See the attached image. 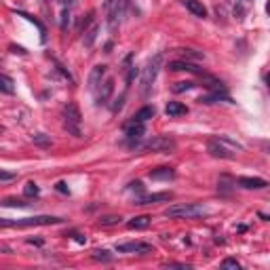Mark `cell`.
Returning <instances> with one entry per match:
<instances>
[{"mask_svg":"<svg viewBox=\"0 0 270 270\" xmlns=\"http://www.w3.org/2000/svg\"><path fill=\"white\" fill-rule=\"evenodd\" d=\"M207 150H209L211 157H215V159L233 161V159H237V152L243 150V146L237 144V141H233L230 137L220 135V137H211L207 141Z\"/></svg>","mask_w":270,"mask_h":270,"instance_id":"1","label":"cell"},{"mask_svg":"<svg viewBox=\"0 0 270 270\" xmlns=\"http://www.w3.org/2000/svg\"><path fill=\"white\" fill-rule=\"evenodd\" d=\"M205 213H207V207H203L199 203L171 205L169 209H165L167 217H177V220H195V217H203Z\"/></svg>","mask_w":270,"mask_h":270,"instance_id":"2","label":"cell"},{"mask_svg":"<svg viewBox=\"0 0 270 270\" xmlns=\"http://www.w3.org/2000/svg\"><path fill=\"white\" fill-rule=\"evenodd\" d=\"M61 224V217L55 215H34L21 220H0V228H28V226H53Z\"/></svg>","mask_w":270,"mask_h":270,"instance_id":"3","label":"cell"},{"mask_svg":"<svg viewBox=\"0 0 270 270\" xmlns=\"http://www.w3.org/2000/svg\"><path fill=\"white\" fill-rule=\"evenodd\" d=\"M161 66H163V53H157L146 63L144 72H141V93H144V95L150 93V89H152L154 81H157V76H159Z\"/></svg>","mask_w":270,"mask_h":270,"instance_id":"4","label":"cell"},{"mask_svg":"<svg viewBox=\"0 0 270 270\" xmlns=\"http://www.w3.org/2000/svg\"><path fill=\"white\" fill-rule=\"evenodd\" d=\"M81 123H83V114L79 110V106L70 101V104L63 108V127L68 129V133H72L74 137H81L83 131H81Z\"/></svg>","mask_w":270,"mask_h":270,"instance_id":"5","label":"cell"},{"mask_svg":"<svg viewBox=\"0 0 270 270\" xmlns=\"http://www.w3.org/2000/svg\"><path fill=\"white\" fill-rule=\"evenodd\" d=\"M135 150H146V152H163V154H169L175 150V141L171 137H165V135H157L144 144H133Z\"/></svg>","mask_w":270,"mask_h":270,"instance_id":"6","label":"cell"},{"mask_svg":"<svg viewBox=\"0 0 270 270\" xmlns=\"http://www.w3.org/2000/svg\"><path fill=\"white\" fill-rule=\"evenodd\" d=\"M106 15H108V25L114 32L121 25L123 17H125V9H127V0H106L104 3Z\"/></svg>","mask_w":270,"mask_h":270,"instance_id":"7","label":"cell"},{"mask_svg":"<svg viewBox=\"0 0 270 270\" xmlns=\"http://www.w3.org/2000/svg\"><path fill=\"white\" fill-rule=\"evenodd\" d=\"M119 253H152L154 247L150 243L144 241H131V243H123V245H117Z\"/></svg>","mask_w":270,"mask_h":270,"instance_id":"8","label":"cell"},{"mask_svg":"<svg viewBox=\"0 0 270 270\" xmlns=\"http://www.w3.org/2000/svg\"><path fill=\"white\" fill-rule=\"evenodd\" d=\"M169 70L171 72H190V74H197V76H205V72L195 66V63H190L186 59H175V61H169Z\"/></svg>","mask_w":270,"mask_h":270,"instance_id":"9","label":"cell"},{"mask_svg":"<svg viewBox=\"0 0 270 270\" xmlns=\"http://www.w3.org/2000/svg\"><path fill=\"white\" fill-rule=\"evenodd\" d=\"M144 133H146L144 123H129L125 127V135H127V139H129V141H133V144L137 139L144 137Z\"/></svg>","mask_w":270,"mask_h":270,"instance_id":"10","label":"cell"},{"mask_svg":"<svg viewBox=\"0 0 270 270\" xmlns=\"http://www.w3.org/2000/svg\"><path fill=\"white\" fill-rule=\"evenodd\" d=\"M104 76H106V66H95L91 70V74H89V89H91V91H97L101 81H104Z\"/></svg>","mask_w":270,"mask_h":270,"instance_id":"11","label":"cell"},{"mask_svg":"<svg viewBox=\"0 0 270 270\" xmlns=\"http://www.w3.org/2000/svg\"><path fill=\"white\" fill-rule=\"evenodd\" d=\"M101 89H99V93H97V104H108V99H110V95H112V91H114V79H106V81H101V85H99Z\"/></svg>","mask_w":270,"mask_h":270,"instance_id":"12","label":"cell"},{"mask_svg":"<svg viewBox=\"0 0 270 270\" xmlns=\"http://www.w3.org/2000/svg\"><path fill=\"white\" fill-rule=\"evenodd\" d=\"M239 186L247 188V190H264L268 186V182L262 177H239Z\"/></svg>","mask_w":270,"mask_h":270,"instance_id":"13","label":"cell"},{"mask_svg":"<svg viewBox=\"0 0 270 270\" xmlns=\"http://www.w3.org/2000/svg\"><path fill=\"white\" fill-rule=\"evenodd\" d=\"M184 7H186L195 17H207V7H205L201 0H184Z\"/></svg>","mask_w":270,"mask_h":270,"instance_id":"14","label":"cell"},{"mask_svg":"<svg viewBox=\"0 0 270 270\" xmlns=\"http://www.w3.org/2000/svg\"><path fill=\"white\" fill-rule=\"evenodd\" d=\"M154 114H157V110H154V106H144V108H139L135 114H133V119H131V123H146V121H150Z\"/></svg>","mask_w":270,"mask_h":270,"instance_id":"15","label":"cell"},{"mask_svg":"<svg viewBox=\"0 0 270 270\" xmlns=\"http://www.w3.org/2000/svg\"><path fill=\"white\" fill-rule=\"evenodd\" d=\"M165 112H167V117L175 119V117H184V114H188V108L184 104H179V101H169L167 108H165Z\"/></svg>","mask_w":270,"mask_h":270,"instance_id":"16","label":"cell"},{"mask_svg":"<svg viewBox=\"0 0 270 270\" xmlns=\"http://www.w3.org/2000/svg\"><path fill=\"white\" fill-rule=\"evenodd\" d=\"M150 177L152 179H173L175 177V171L171 169V167H159V169H154V171H150Z\"/></svg>","mask_w":270,"mask_h":270,"instance_id":"17","label":"cell"},{"mask_svg":"<svg viewBox=\"0 0 270 270\" xmlns=\"http://www.w3.org/2000/svg\"><path fill=\"white\" fill-rule=\"evenodd\" d=\"M171 199V192H161V195H150V197H141L135 201V205H150V203H157V201H169Z\"/></svg>","mask_w":270,"mask_h":270,"instance_id":"18","label":"cell"},{"mask_svg":"<svg viewBox=\"0 0 270 270\" xmlns=\"http://www.w3.org/2000/svg\"><path fill=\"white\" fill-rule=\"evenodd\" d=\"M230 101V97L224 93V91H211L209 95H205V97H201L199 101H203V104H215V101Z\"/></svg>","mask_w":270,"mask_h":270,"instance_id":"19","label":"cell"},{"mask_svg":"<svg viewBox=\"0 0 270 270\" xmlns=\"http://www.w3.org/2000/svg\"><path fill=\"white\" fill-rule=\"evenodd\" d=\"M0 91H3V93H9V95L15 93V83H13L11 76L0 74Z\"/></svg>","mask_w":270,"mask_h":270,"instance_id":"20","label":"cell"},{"mask_svg":"<svg viewBox=\"0 0 270 270\" xmlns=\"http://www.w3.org/2000/svg\"><path fill=\"white\" fill-rule=\"evenodd\" d=\"M131 230H144V228H148L150 226V217L148 215H139V217H133V220L127 224Z\"/></svg>","mask_w":270,"mask_h":270,"instance_id":"21","label":"cell"},{"mask_svg":"<svg viewBox=\"0 0 270 270\" xmlns=\"http://www.w3.org/2000/svg\"><path fill=\"white\" fill-rule=\"evenodd\" d=\"M97 32H99V25L97 23H93L89 30H85V38H83V43H85V47H91L93 43H95V38H97Z\"/></svg>","mask_w":270,"mask_h":270,"instance_id":"22","label":"cell"},{"mask_svg":"<svg viewBox=\"0 0 270 270\" xmlns=\"http://www.w3.org/2000/svg\"><path fill=\"white\" fill-rule=\"evenodd\" d=\"M177 53L184 59H203L205 57L203 53H199V51H195V49H177Z\"/></svg>","mask_w":270,"mask_h":270,"instance_id":"23","label":"cell"},{"mask_svg":"<svg viewBox=\"0 0 270 270\" xmlns=\"http://www.w3.org/2000/svg\"><path fill=\"white\" fill-rule=\"evenodd\" d=\"M23 195L28 197V199H32V197H38V195H41V188H38L34 182H28V184H25V188H23Z\"/></svg>","mask_w":270,"mask_h":270,"instance_id":"24","label":"cell"},{"mask_svg":"<svg viewBox=\"0 0 270 270\" xmlns=\"http://www.w3.org/2000/svg\"><path fill=\"white\" fill-rule=\"evenodd\" d=\"M0 205H5V207H30V203H25V201H17V199H5Z\"/></svg>","mask_w":270,"mask_h":270,"instance_id":"25","label":"cell"},{"mask_svg":"<svg viewBox=\"0 0 270 270\" xmlns=\"http://www.w3.org/2000/svg\"><path fill=\"white\" fill-rule=\"evenodd\" d=\"M195 87V83H175V87H173V93H184V91H190V89Z\"/></svg>","mask_w":270,"mask_h":270,"instance_id":"26","label":"cell"},{"mask_svg":"<svg viewBox=\"0 0 270 270\" xmlns=\"http://www.w3.org/2000/svg\"><path fill=\"white\" fill-rule=\"evenodd\" d=\"M32 141H34V144H38V146H45V148H49V146H51V139H49V137H45L43 133L34 135V137H32Z\"/></svg>","mask_w":270,"mask_h":270,"instance_id":"27","label":"cell"},{"mask_svg":"<svg viewBox=\"0 0 270 270\" xmlns=\"http://www.w3.org/2000/svg\"><path fill=\"white\" fill-rule=\"evenodd\" d=\"M119 222H121L119 215H108V217H101V220H99L101 226H114V224H119Z\"/></svg>","mask_w":270,"mask_h":270,"instance_id":"28","label":"cell"},{"mask_svg":"<svg viewBox=\"0 0 270 270\" xmlns=\"http://www.w3.org/2000/svg\"><path fill=\"white\" fill-rule=\"evenodd\" d=\"M222 268H235V270H239V262L233 260V258H228V260L222 262Z\"/></svg>","mask_w":270,"mask_h":270,"instance_id":"29","label":"cell"},{"mask_svg":"<svg viewBox=\"0 0 270 270\" xmlns=\"http://www.w3.org/2000/svg\"><path fill=\"white\" fill-rule=\"evenodd\" d=\"M129 190H133V192H141L144 188H141V182H133V184H129Z\"/></svg>","mask_w":270,"mask_h":270,"instance_id":"30","label":"cell"},{"mask_svg":"<svg viewBox=\"0 0 270 270\" xmlns=\"http://www.w3.org/2000/svg\"><path fill=\"white\" fill-rule=\"evenodd\" d=\"M13 177H15L13 173H5V171H0V179H13Z\"/></svg>","mask_w":270,"mask_h":270,"instance_id":"31","label":"cell"},{"mask_svg":"<svg viewBox=\"0 0 270 270\" xmlns=\"http://www.w3.org/2000/svg\"><path fill=\"white\" fill-rule=\"evenodd\" d=\"M57 190H59V192H68V188H66V184H63V182L57 184Z\"/></svg>","mask_w":270,"mask_h":270,"instance_id":"32","label":"cell"},{"mask_svg":"<svg viewBox=\"0 0 270 270\" xmlns=\"http://www.w3.org/2000/svg\"><path fill=\"white\" fill-rule=\"evenodd\" d=\"M57 3L61 5V9H63V7H70V0H57Z\"/></svg>","mask_w":270,"mask_h":270,"instance_id":"33","label":"cell"}]
</instances>
